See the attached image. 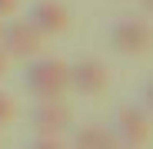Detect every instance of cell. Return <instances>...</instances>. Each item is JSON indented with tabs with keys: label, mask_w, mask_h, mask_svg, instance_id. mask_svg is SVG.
I'll list each match as a JSON object with an SVG mask.
<instances>
[{
	"label": "cell",
	"mask_w": 153,
	"mask_h": 149,
	"mask_svg": "<svg viewBox=\"0 0 153 149\" xmlns=\"http://www.w3.org/2000/svg\"><path fill=\"white\" fill-rule=\"evenodd\" d=\"M0 50H4L10 60H33L43 50V33L27 17L23 20H10V23H4V30H0Z\"/></svg>",
	"instance_id": "3"
},
{
	"label": "cell",
	"mask_w": 153,
	"mask_h": 149,
	"mask_svg": "<svg viewBox=\"0 0 153 149\" xmlns=\"http://www.w3.org/2000/svg\"><path fill=\"white\" fill-rule=\"evenodd\" d=\"M7 63H10V57L4 53V50H0V80H4V76H7Z\"/></svg>",
	"instance_id": "13"
},
{
	"label": "cell",
	"mask_w": 153,
	"mask_h": 149,
	"mask_svg": "<svg viewBox=\"0 0 153 149\" xmlns=\"http://www.w3.org/2000/svg\"><path fill=\"white\" fill-rule=\"evenodd\" d=\"M113 133L120 136L123 149L143 146V142L150 139V116H146V109H140V106H120V109H117V126H113Z\"/></svg>",
	"instance_id": "6"
},
{
	"label": "cell",
	"mask_w": 153,
	"mask_h": 149,
	"mask_svg": "<svg viewBox=\"0 0 153 149\" xmlns=\"http://www.w3.org/2000/svg\"><path fill=\"white\" fill-rule=\"evenodd\" d=\"M107 40L113 46V53H120V57H143L153 46V27L140 17H120L110 27Z\"/></svg>",
	"instance_id": "2"
},
{
	"label": "cell",
	"mask_w": 153,
	"mask_h": 149,
	"mask_svg": "<svg viewBox=\"0 0 153 149\" xmlns=\"http://www.w3.org/2000/svg\"><path fill=\"white\" fill-rule=\"evenodd\" d=\"M110 86V70L100 57H80L70 63V90L80 96H100Z\"/></svg>",
	"instance_id": "4"
},
{
	"label": "cell",
	"mask_w": 153,
	"mask_h": 149,
	"mask_svg": "<svg viewBox=\"0 0 153 149\" xmlns=\"http://www.w3.org/2000/svg\"><path fill=\"white\" fill-rule=\"evenodd\" d=\"M17 119V103H13V96L0 90V126H7V123Z\"/></svg>",
	"instance_id": "9"
},
{
	"label": "cell",
	"mask_w": 153,
	"mask_h": 149,
	"mask_svg": "<svg viewBox=\"0 0 153 149\" xmlns=\"http://www.w3.org/2000/svg\"><path fill=\"white\" fill-rule=\"evenodd\" d=\"M17 7H20V0H0V20H4V17H13Z\"/></svg>",
	"instance_id": "11"
},
{
	"label": "cell",
	"mask_w": 153,
	"mask_h": 149,
	"mask_svg": "<svg viewBox=\"0 0 153 149\" xmlns=\"http://www.w3.org/2000/svg\"><path fill=\"white\" fill-rule=\"evenodd\" d=\"M0 30H4V20H0Z\"/></svg>",
	"instance_id": "15"
},
{
	"label": "cell",
	"mask_w": 153,
	"mask_h": 149,
	"mask_svg": "<svg viewBox=\"0 0 153 149\" xmlns=\"http://www.w3.org/2000/svg\"><path fill=\"white\" fill-rule=\"evenodd\" d=\"M27 20L43 37H60L70 27V10L60 4V0H37V4L27 10Z\"/></svg>",
	"instance_id": "7"
},
{
	"label": "cell",
	"mask_w": 153,
	"mask_h": 149,
	"mask_svg": "<svg viewBox=\"0 0 153 149\" xmlns=\"http://www.w3.org/2000/svg\"><path fill=\"white\" fill-rule=\"evenodd\" d=\"M70 149H123L120 136L113 133V126L103 123H87L70 136Z\"/></svg>",
	"instance_id": "8"
},
{
	"label": "cell",
	"mask_w": 153,
	"mask_h": 149,
	"mask_svg": "<svg viewBox=\"0 0 153 149\" xmlns=\"http://www.w3.org/2000/svg\"><path fill=\"white\" fill-rule=\"evenodd\" d=\"M143 106H146V109L153 113V80H150V83L143 86Z\"/></svg>",
	"instance_id": "12"
},
{
	"label": "cell",
	"mask_w": 153,
	"mask_h": 149,
	"mask_svg": "<svg viewBox=\"0 0 153 149\" xmlns=\"http://www.w3.org/2000/svg\"><path fill=\"white\" fill-rule=\"evenodd\" d=\"M27 149H70V146L60 142V136H33V142Z\"/></svg>",
	"instance_id": "10"
},
{
	"label": "cell",
	"mask_w": 153,
	"mask_h": 149,
	"mask_svg": "<svg viewBox=\"0 0 153 149\" xmlns=\"http://www.w3.org/2000/svg\"><path fill=\"white\" fill-rule=\"evenodd\" d=\"M23 90L33 99H63L70 90V63L57 57H40L23 73Z\"/></svg>",
	"instance_id": "1"
},
{
	"label": "cell",
	"mask_w": 153,
	"mask_h": 149,
	"mask_svg": "<svg viewBox=\"0 0 153 149\" xmlns=\"http://www.w3.org/2000/svg\"><path fill=\"white\" fill-rule=\"evenodd\" d=\"M140 4H143V10H146V13H153V0H140Z\"/></svg>",
	"instance_id": "14"
},
{
	"label": "cell",
	"mask_w": 153,
	"mask_h": 149,
	"mask_svg": "<svg viewBox=\"0 0 153 149\" xmlns=\"http://www.w3.org/2000/svg\"><path fill=\"white\" fill-rule=\"evenodd\" d=\"M30 123L37 136H63L73 126V109L63 99H37V106L30 109Z\"/></svg>",
	"instance_id": "5"
}]
</instances>
